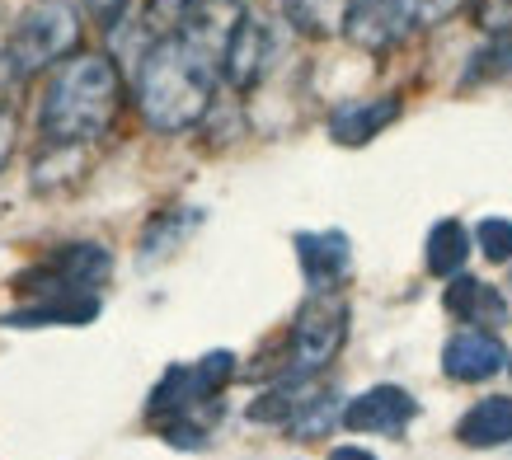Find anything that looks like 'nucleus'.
I'll return each instance as SVG.
<instances>
[{
  "label": "nucleus",
  "mask_w": 512,
  "mask_h": 460,
  "mask_svg": "<svg viewBox=\"0 0 512 460\" xmlns=\"http://www.w3.org/2000/svg\"><path fill=\"white\" fill-rule=\"evenodd\" d=\"M123 108V76L104 52H71L43 85L38 141L43 146H90L113 127Z\"/></svg>",
  "instance_id": "nucleus-2"
},
{
  "label": "nucleus",
  "mask_w": 512,
  "mask_h": 460,
  "mask_svg": "<svg viewBox=\"0 0 512 460\" xmlns=\"http://www.w3.org/2000/svg\"><path fill=\"white\" fill-rule=\"evenodd\" d=\"M198 5L202 0H141L137 24L151 33V43H156V38H170V33L184 29V19L193 15Z\"/></svg>",
  "instance_id": "nucleus-18"
},
{
  "label": "nucleus",
  "mask_w": 512,
  "mask_h": 460,
  "mask_svg": "<svg viewBox=\"0 0 512 460\" xmlns=\"http://www.w3.org/2000/svg\"><path fill=\"white\" fill-rule=\"evenodd\" d=\"M451 5H456V0H442V5H437V15H442V10H451Z\"/></svg>",
  "instance_id": "nucleus-24"
},
{
  "label": "nucleus",
  "mask_w": 512,
  "mask_h": 460,
  "mask_svg": "<svg viewBox=\"0 0 512 460\" xmlns=\"http://www.w3.org/2000/svg\"><path fill=\"white\" fill-rule=\"evenodd\" d=\"M447 310L456 315V320L475 324V329H498V324L508 320V301L489 287V282H480V277H466L456 273L447 287Z\"/></svg>",
  "instance_id": "nucleus-12"
},
{
  "label": "nucleus",
  "mask_w": 512,
  "mask_h": 460,
  "mask_svg": "<svg viewBox=\"0 0 512 460\" xmlns=\"http://www.w3.org/2000/svg\"><path fill=\"white\" fill-rule=\"evenodd\" d=\"M80 5H85L94 19H104V24H113V19L127 10V0H80Z\"/></svg>",
  "instance_id": "nucleus-22"
},
{
  "label": "nucleus",
  "mask_w": 512,
  "mask_h": 460,
  "mask_svg": "<svg viewBox=\"0 0 512 460\" xmlns=\"http://www.w3.org/2000/svg\"><path fill=\"white\" fill-rule=\"evenodd\" d=\"M99 315V296H52V301H33L5 315L10 329H43V324H90Z\"/></svg>",
  "instance_id": "nucleus-14"
},
{
  "label": "nucleus",
  "mask_w": 512,
  "mask_h": 460,
  "mask_svg": "<svg viewBox=\"0 0 512 460\" xmlns=\"http://www.w3.org/2000/svg\"><path fill=\"white\" fill-rule=\"evenodd\" d=\"M400 118V99H367V104H339L329 113V137L339 146H367V141Z\"/></svg>",
  "instance_id": "nucleus-11"
},
{
  "label": "nucleus",
  "mask_w": 512,
  "mask_h": 460,
  "mask_svg": "<svg viewBox=\"0 0 512 460\" xmlns=\"http://www.w3.org/2000/svg\"><path fill=\"white\" fill-rule=\"evenodd\" d=\"M329 460H376V456H372V451H362V446H339Z\"/></svg>",
  "instance_id": "nucleus-23"
},
{
  "label": "nucleus",
  "mask_w": 512,
  "mask_h": 460,
  "mask_svg": "<svg viewBox=\"0 0 512 460\" xmlns=\"http://www.w3.org/2000/svg\"><path fill=\"white\" fill-rule=\"evenodd\" d=\"M419 0H348V24L343 38H353L367 52H386L409 33Z\"/></svg>",
  "instance_id": "nucleus-6"
},
{
  "label": "nucleus",
  "mask_w": 512,
  "mask_h": 460,
  "mask_svg": "<svg viewBox=\"0 0 512 460\" xmlns=\"http://www.w3.org/2000/svg\"><path fill=\"white\" fill-rule=\"evenodd\" d=\"M419 414V399L400 390V385H372L357 399H348L343 409V428L353 432H376V437H400Z\"/></svg>",
  "instance_id": "nucleus-7"
},
{
  "label": "nucleus",
  "mask_w": 512,
  "mask_h": 460,
  "mask_svg": "<svg viewBox=\"0 0 512 460\" xmlns=\"http://www.w3.org/2000/svg\"><path fill=\"white\" fill-rule=\"evenodd\" d=\"M470 230L461 226V221H437L433 230H428V245H423V263H428V273L433 277H456V273H466V259H470Z\"/></svg>",
  "instance_id": "nucleus-15"
},
{
  "label": "nucleus",
  "mask_w": 512,
  "mask_h": 460,
  "mask_svg": "<svg viewBox=\"0 0 512 460\" xmlns=\"http://www.w3.org/2000/svg\"><path fill=\"white\" fill-rule=\"evenodd\" d=\"M503 367H508L503 338L489 334V329H475V324L461 329V334H451L447 348H442V371L451 381H489Z\"/></svg>",
  "instance_id": "nucleus-9"
},
{
  "label": "nucleus",
  "mask_w": 512,
  "mask_h": 460,
  "mask_svg": "<svg viewBox=\"0 0 512 460\" xmlns=\"http://www.w3.org/2000/svg\"><path fill=\"white\" fill-rule=\"evenodd\" d=\"M456 442L475 446V451L512 442V399L494 395V399H480L475 409H466V418L456 423Z\"/></svg>",
  "instance_id": "nucleus-13"
},
{
  "label": "nucleus",
  "mask_w": 512,
  "mask_h": 460,
  "mask_svg": "<svg viewBox=\"0 0 512 460\" xmlns=\"http://www.w3.org/2000/svg\"><path fill=\"white\" fill-rule=\"evenodd\" d=\"M80 43V15L66 0H38L29 15H19L15 33H10V62L19 66V76H38L47 66H62Z\"/></svg>",
  "instance_id": "nucleus-4"
},
{
  "label": "nucleus",
  "mask_w": 512,
  "mask_h": 460,
  "mask_svg": "<svg viewBox=\"0 0 512 460\" xmlns=\"http://www.w3.org/2000/svg\"><path fill=\"white\" fill-rule=\"evenodd\" d=\"M15 132H19V118H15V99L5 94V99H0V165L10 160V146H15Z\"/></svg>",
  "instance_id": "nucleus-21"
},
{
  "label": "nucleus",
  "mask_w": 512,
  "mask_h": 460,
  "mask_svg": "<svg viewBox=\"0 0 512 460\" xmlns=\"http://www.w3.org/2000/svg\"><path fill=\"white\" fill-rule=\"evenodd\" d=\"M273 52H278V33H273V24L245 10V19H240V29H235L231 47H226L221 76L231 80L235 90H249V85H259V80H264L268 62H273Z\"/></svg>",
  "instance_id": "nucleus-8"
},
{
  "label": "nucleus",
  "mask_w": 512,
  "mask_h": 460,
  "mask_svg": "<svg viewBox=\"0 0 512 460\" xmlns=\"http://www.w3.org/2000/svg\"><path fill=\"white\" fill-rule=\"evenodd\" d=\"M343 404L339 390H320V395H306L301 404H296V414L287 418V428H292V437H325L334 423H343Z\"/></svg>",
  "instance_id": "nucleus-17"
},
{
  "label": "nucleus",
  "mask_w": 512,
  "mask_h": 460,
  "mask_svg": "<svg viewBox=\"0 0 512 460\" xmlns=\"http://www.w3.org/2000/svg\"><path fill=\"white\" fill-rule=\"evenodd\" d=\"M343 338H348V296L339 287L306 296V306L296 310L292 334H287V376L306 381L315 371H325L339 357Z\"/></svg>",
  "instance_id": "nucleus-3"
},
{
  "label": "nucleus",
  "mask_w": 512,
  "mask_h": 460,
  "mask_svg": "<svg viewBox=\"0 0 512 460\" xmlns=\"http://www.w3.org/2000/svg\"><path fill=\"white\" fill-rule=\"evenodd\" d=\"M296 259H301L311 292H325V287H339L343 277L353 273V240L343 230H301Z\"/></svg>",
  "instance_id": "nucleus-10"
},
{
  "label": "nucleus",
  "mask_w": 512,
  "mask_h": 460,
  "mask_svg": "<svg viewBox=\"0 0 512 460\" xmlns=\"http://www.w3.org/2000/svg\"><path fill=\"white\" fill-rule=\"evenodd\" d=\"M113 273V259L104 245H90V240H80V245H66L57 249L52 259L33 263L29 273L15 277V292L29 296V301H52V296H90L99 292Z\"/></svg>",
  "instance_id": "nucleus-5"
},
{
  "label": "nucleus",
  "mask_w": 512,
  "mask_h": 460,
  "mask_svg": "<svg viewBox=\"0 0 512 460\" xmlns=\"http://www.w3.org/2000/svg\"><path fill=\"white\" fill-rule=\"evenodd\" d=\"M296 404L301 399L292 395V385H278V390H268V395H259L249 404V423H287L296 414Z\"/></svg>",
  "instance_id": "nucleus-20"
},
{
  "label": "nucleus",
  "mask_w": 512,
  "mask_h": 460,
  "mask_svg": "<svg viewBox=\"0 0 512 460\" xmlns=\"http://www.w3.org/2000/svg\"><path fill=\"white\" fill-rule=\"evenodd\" d=\"M282 19L306 38H334L348 24V0H282Z\"/></svg>",
  "instance_id": "nucleus-16"
},
{
  "label": "nucleus",
  "mask_w": 512,
  "mask_h": 460,
  "mask_svg": "<svg viewBox=\"0 0 512 460\" xmlns=\"http://www.w3.org/2000/svg\"><path fill=\"white\" fill-rule=\"evenodd\" d=\"M475 245L484 249L489 263H508L512 259V221L508 216H484L475 230Z\"/></svg>",
  "instance_id": "nucleus-19"
},
{
  "label": "nucleus",
  "mask_w": 512,
  "mask_h": 460,
  "mask_svg": "<svg viewBox=\"0 0 512 460\" xmlns=\"http://www.w3.org/2000/svg\"><path fill=\"white\" fill-rule=\"evenodd\" d=\"M221 57L212 47H202L188 33H170L146 47V57L132 71V90L146 127H156L165 137L188 132L207 118L212 94H217Z\"/></svg>",
  "instance_id": "nucleus-1"
}]
</instances>
